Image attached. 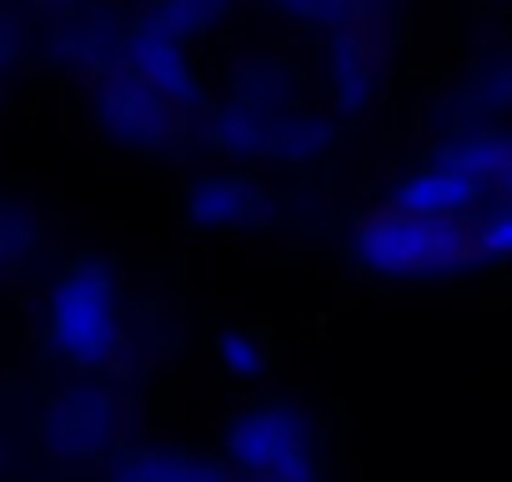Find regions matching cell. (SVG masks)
Listing matches in <instances>:
<instances>
[{
	"label": "cell",
	"instance_id": "cell-1",
	"mask_svg": "<svg viewBox=\"0 0 512 482\" xmlns=\"http://www.w3.org/2000/svg\"><path fill=\"white\" fill-rule=\"evenodd\" d=\"M352 257L362 272L382 282H432V277H457L477 257V236L462 231L457 221L442 216H407V211H382L352 226Z\"/></svg>",
	"mask_w": 512,
	"mask_h": 482
},
{
	"label": "cell",
	"instance_id": "cell-2",
	"mask_svg": "<svg viewBox=\"0 0 512 482\" xmlns=\"http://www.w3.org/2000/svg\"><path fill=\"white\" fill-rule=\"evenodd\" d=\"M46 327L61 357L76 367H106L121 347V292L106 262H76L46 307Z\"/></svg>",
	"mask_w": 512,
	"mask_h": 482
},
{
	"label": "cell",
	"instance_id": "cell-3",
	"mask_svg": "<svg viewBox=\"0 0 512 482\" xmlns=\"http://www.w3.org/2000/svg\"><path fill=\"white\" fill-rule=\"evenodd\" d=\"M226 452L241 472L256 482H312V447H307V417L292 402H262L246 407L226 427Z\"/></svg>",
	"mask_w": 512,
	"mask_h": 482
},
{
	"label": "cell",
	"instance_id": "cell-4",
	"mask_svg": "<svg viewBox=\"0 0 512 482\" xmlns=\"http://www.w3.org/2000/svg\"><path fill=\"white\" fill-rule=\"evenodd\" d=\"M91 116L126 151H161L176 131V106L131 71H101L96 76Z\"/></svg>",
	"mask_w": 512,
	"mask_h": 482
},
{
	"label": "cell",
	"instance_id": "cell-5",
	"mask_svg": "<svg viewBox=\"0 0 512 482\" xmlns=\"http://www.w3.org/2000/svg\"><path fill=\"white\" fill-rule=\"evenodd\" d=\"M126 71L141 76L151 91H161L176 111L201 101V86H196V71H191V61H186V46H181L171 31L151 26V21H141V26L126 36Z\"/></svg>",
	"mask_w": 512,
	"mask_h": 482
},
{
	"label": "cell",
	"instance_id": "cell-6",
	"mask_svg": "<svg viewBox=\"0 0 512 482\" xmlns=\"http://www.w3.org/2000/svg\"><path fill=\"white\" fill-rule=\"evenodd\" d=\"M482 201V181H472L462 166L452 161H432L422 171H412L397 191H392V211H407V216H442V221H457L462 211H472Z\"/></svg>",
	"mask_w": 512,
	"mask_h": 482
},
{
	"label": "cell",
	"instance_id": "cell-7",
	"mask_svg": "<svg viewBox=\"0 0 512 482\" xmlns=\"http://www.w3.org/2000/svg\"><path fill=\"white\" fill-rule=\"evenodd\" d=\"M186 216L196 226H211V231L251 226L256 216H262V191L236 171H211L186 191Z\"/></svg>",
	"mask_w": 512,
	"mask_h": 482
},
{
	"label": "cell",
	"instance_id": "cell-8",
	"mask_svg": "<svg viewBox=\"0 0 512 482\" xmlns=\"http://www.w3.org/2000/svg\"><path fill=\"white\" fill-rule=\"evenodd\" d=\"M462 91L472 96V106H467V116H472V121H467V131L492 126V116L512 106V61H507V56L482 61V66L462 81Z\"/></svg>",
	"mask_w": 512,
	"mask_h": 482
},
{
	"label": "cell",
	"instance_id": "cell-9",
	"mask_svg": "<svg viewBox=\"0 0 512 482\" xmlns=\"http://www.w3.org/2000/svg\"><path fill=\"white\" fill-rule=\"evenodd\" d=\"M332 91H337V101L352 111V106H367V96L377 91V66L367 61V46L357 41V36H342L337 46H332Z\"/></svg>",
	"mask_w": 512,
	"mask_h": 482
},
{
	"label": "cell",
	"instance_id": "cell-10",
	"mask_svg": "<svg viewBox=\"0 0 512 482\" xmlns=\"http://www.w3.org/2000/svg\"><path fill=\"white\" fill-rule=\"evenodd\" d=\"M116 482H226V472L181 452H146V457H131L116 472Z\"/></svg>",
	"mask_w": 512,
	"mask_h": 482
},
{
	"label": "cell",
	"instance_id": "cell-11",
	"mask_svg": "<svg viewBox=\"0 0 512 482\" xmlns=\"http://www.w3.org/2000/svg\"><path fill=\"white\" fill-rule=\"evenodd\" d=\"M216 357H221V367H226L231 377H241V382H251V377L267 372V347H262V337L246 332V327H226V332L216 337Z\"/></svg>",
	"mask_w": 512,
	"mask_h": 482
},
{
	"label": "cell",
	"instance_id": "cell-12",
	"mask_svg": "<svg viewBox=\"0 0 512 482\" xmlns=\"http://www.w3.org/2000/svg\"><path fill=\"white\" fill-rule=\"evenodd\" d=\"M477 257H492V262H512V201L497 206L477 231Z\"/></svg>",
	"mask_w": 512,
	"mask_h": 482
},
{
	"label": "cell",
	"instance_id": "cell-13",
	"mask_svg": "<svg viewBox=\"0 0 512 482\" xmlns=\"http://www.w3.org/2000/svg\"><path fill=\"white\" fill-rule=\"evenodd\" d=\"M26 247H31V221H26V211L11 206V201H0V267L16 262Z\"/></svg>",
	"mask_w": 512,
	"mask_h": 482
},
{
	"label": "cell",
	"instance_id": "cell-14",
	"mask_svg": "<svg viewBox=\"0 0 512 482\" xmlns=\"http://www.w3.org/2000/svg\"><path fill=\"white\" fill-rule=\"evenodd\" d=\"M16 51H21V26H16L6 11H0V71L16 61Z\"/></svg>",
	"mask_w": 512,
	"mask_h": 482
},
{
	"label": "cell",
	"instance_id": "cell-15",
	"mask_svg": "<svg viewBox=\"0 0 512 482\" xmlns=\"http://www.w3.org/2000/svg\"><path fill=\"white\" fill-rule=\"evenodd\" d=\"M36 6H66V0H36Z\"/></svg>",
	"mask_w": 512,
	"mask_h": 482
},
{
	"label": "cell",
	"instance_id": "cell-16",
	"mask_svg": "<svg viewBox=\"0 0 512 482\" xmlns=\"http://www.w3.org/2000/svg\"><path fill=\"white\" fill-rule=\"evenodd\" d=\"M502 186H507V191H512V176H507V181H502Z\"/></svg>",
	"mask_w": 512,
	"mask_h": 482
}]
</instances>
